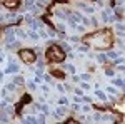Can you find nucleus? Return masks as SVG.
Returning <instances> with one entry per match:
<instances>
[{"label": "nucleus", "instance_id": "obj_1", "mask_svg": "<svg viewBox=\"0 0 125 124\" xmlns=\"http://www.w3.org/2000/svg\"><path fill=\"white\" fill-rule=\"evenodd\" d=\"M83 42L88 47H94L97 50H105V49L112 47L114 39H112V32L110 30H104V32H97L94 35L83 39Z\"/></svg>", "mask_w": 125, "mask_h": 124}, {"label": "nucleus", "instance_id": "obj_2", "mask_svg": "<svg viewBox=\"0 0 125 124\" xmlns=\"http://www.w3.org/2000/svg\"><path fill=\"white\" fill-rule=\"evenodd\" d=\"M45 57H47V60H50V62H63L65 52L60 47H57V45H52V47H48V50L45 52Z\"/></svg>", "mask_w": 125, "mask_h": 124}, {"label": "nucleus", "instance_id": "obj_3", "mask_svg": "<svg viewBox=\"0 0 125 124\" xmlns=\"http://www.w3.org/2000/svg\"><path fill=\"white\" fill-rule=\"evenodd\" d=\"M19 57L22 59V62H25V64H33V62H37V54H35L32 49H22L19 52Z\"/></svg>", "mask_w": 125, "mask_h": 124}, {"label": "nucleus", "instance_id": "obj_4", "mask_svg": "<svg viewBox=\"0 0 125 124\" xmlns=\"http://www.w3.org/2000/svg\"><path fill=\"white\" fill-rule=\"evenodd\" d=\"M70 12H72V10L68 9V7H65V5H63V7L58 5L57 9H55V15H57L58 19H62V20H67V17L70 15Z\"/></svg>", "mask_w": 125, "mask_h": 124}, {"label": "nucleus", "instance_id": "obj_5", "mask_svg": "<svg viewBox=\"0 0 125 124\" xmlns=\"http://www.w3.org/2000/svg\"><path fill=\"white\" fill-rule=\"evenodd\" d=\"M0 3L10 10H17V7H19V0H0Z\"/></svg>", "mask_w": 125, "mask_h": 124}, {"label": "nucleus", "instance_id": "obj_6", "mask_svg": "<svg viewBox=\"0 0 125 124\" xmlns=\"http://www.w3.org/2000/svg\"><path fill=\"white\" fill-rule=\"evenodd\" d=\"M19 64H17V62H13V60H9V67H7V69H5V74H17V72H19Z\"/></svg>", "mask_w": 125, "mask_h": 124}, {"label": "nucleus", "instance_id": "obj_7", "mask_svg": "<svg viewBox=\"0 0 125 124\" xmlns=\"http://www.w3.org/2000/svg\"><path fill=\"white\" fill-rule=\"evenodd\" d=\"M5 44H10V42H13L15 40V29H7L5 30Z\"/></svg>", "mask_w": 125, "mask_h": 124}, {"label": "nucleus", "instance_id": "obj_8", "mask_svg": "<svg viewBox=\"0 0 125 124\" xmlns=\"http://www.w3.org/2000/svg\"><path fill=\"white\" fill-rule=\"evenodd\" d=\"M112 86H114V87H117V89H124V86H125L124 77H122V76L114 77V79H112Z\"/></svg>", "mask_w": 125, "mask_h": 124}, {"label": "nucleus", "instance_id": "obj_9", "mask_svg": "<svg viewBox=\"0 0 125 124\" xmlns=\"http://www.w3.org/2000/svg\"><path fill=\"white\" fill-rule=\"evenodd\" d=\"M115 30H117L118 37H124V24H122V20H117L115 22Z\"/></svg>", "mask_w": 125, "mask_h": 124}, {"label": "nucleus", "instance_id": "obj_10", "mask_svg": "<svg viewBox=\"0 0 125 124\" xmlns=\"http://www.w3.org/2000/svg\"><path fill=\"white\" fill-rule=\"evenodd\" d=\"M110 9H107V10H102V15H100V19H102V22L105 24V22H108V19H110Z\"/></svg>", "mask_w": 125, "mask_h": 124}, {"label": "nucleus", "instance_id": "obj_11", "mask_svg": "<svg viewBox=\"0 0 125 124\" xmlns=\"http://www.w3.org/2000/svg\"><path fill=\"white\" fill-rule=\"evenodd\" d=\"M20 45H22V44H20L19 40H13V42L7 44V49H9V50H17V49H19Z\"/></svg>", "mask_w": 125, "mask_h": 124}, {"label": "nucleus", "instance_id": "obj_12", "mask_svg": "<svg viewBox=\"0 0 125 124\" xmlns=\"http://www.w3.org/2000/svg\"><path fill=\"white\" fill-rule=\"evenodd\" d=\"M30 27H32L33 30H40V29H42V24H40L39 20L32 19V20H30Z\"/></svg>", "mask_w": 125, "mask_h": 124}, {"label": "nucleus", "instance_id": "obj_13", "mask_svg": "<svg viewBox=\"0 0 125 124\" xmlns=\"http://www.w3.org/2000/svg\"><path fill=\"white\" fill-rule=\"evenodd\" d=\"M13 84H15V86H23V84H25V79L22 76H15L13 77Z\"/></svg>", "mask_w": 125, "mask_h": 124}, {"label": "nucleus", "instance_id": "obj_14", "mask_svg": "<svg viewBox=\"0 0 125 124\" xmlns=\"http://www.w3.org/2000/svg\"><path fill=\"white\" fill-rule=\"evenodd\" d=\"M105 55H107V59H108V60H115V59L118 57V52H115V50H108Z\"/></svg>", "mask_w": 125, "mask_h": 124}, {"label": "nucleus", "instance_id": "obj_15", "mask_svg": "<svg viewBox=\"0 0 125 124\" xmlns=\"http://www.w3.org/2000/svg\"><path fill=\"white\" fill-rule=\"evenodd\" d=\"M27 37L29 39H32V40H35V42H37V40H39V32H37V30H30L29 34H27Z\"/></svg>", "mask_w": 125, "mask_h": 124}, {"label": "nucleus", "instance_id": "obj_16", "mask_svg": "<svg viewBox=\"0 0 125 124\" xmlns=\"http://www.w3.org/2000/svg\"><path fill=\"white\" fill-rule=\"evenodd\" d=\"M95 96H97V97H98V99H100V101H104V102H105L107 99H108V97H107V94H105V92H104V91H98V89H97V91H95Z\"/></svg>", "mask_w": 125, "mask_h": 124}, {"label": "nucleus", "instance_id": "obj_17", "mask_svg": "<svg viewBox=\"0 0 125 124\" xmlns=\"http://www.w3.org/2000/svg\"><path fill=\"white\" fill-rule=\"evenodd\" d=\"M97 62H100V64H107L108 59H107L105 54H97Z\"/></svg>", "mask_w": 125, "mask_h": 124}, {"label": "nucleus", "instance_id": "obj_18", "mask_svg": "<svg viewBox=\"0 0 125 124\" xmlns=\"http://www.w3.org/2000/svg\"><path fill=\"white\" fill-rule=\"evenodd\" d=\"M62 69L63 70H68L70 74H75V67L72 66V64H62Z\"/></svg>", "mask_w": 125, "mask_h": 124}, {"label": "nucleus", "instance_id": "obj_19", "mask_svg": "<svg viewBox=\"0 0 125 124\" xmlns=\"http://www.w3.org/2000/svg\"><path fill=\"white\" fill-rule=\"evenodd\" d=\"M52 76L58 77V79H63V77H65V74H63V70H57V69H53V70H52Z\"/></svg>", "mask_w": 125, "mask_h": 124}, {"label": "nucleus", "instance_id": "obj_20", "mask_svg": "<svg viewBox=\"0 0 125 124\" xmlns=\"http://www.w3.org/2000/svg\"><path fill=\"white\" fill-rule=\"evenodd\" d=\"M60 49H62L63 52H70V50H72L70 44H67V42H60Z\"/></svg>", "mask_w": 125, "mask_h": 124}, {"label": "nucleus", "instance_id": "obj_21", "mask_svg": "<svg viewBox=\"0 0 125 124\" xmlns=\"http://www.w3.org/2000/svg\"><path fill=\"white\" fill-rule=\"evenodd\" d=\"M43 81H45L47 84H53V77L48 76V74H43Z\"/></svg>", "mask_w": 125, "mask_h": 124}, {"label": "nucleus", "instance_id": "obj_22", "mask_svg": "<svg viewBox=\"0 0 125 124\" xmlns=\"http://www.w3.org/2000/svg\"><path fill=\"white\" fill-rule=\"evenodd\" d=\"M15 84H13V82H10V84H7V86H5V91H10V92H13V91H15Z\"/></svg>", "mask_w": 125, "mask_h": 124}, {"label": "nucleus", "instance_id": "obj_23", "mask_svg": "<svg viewBox=\"0 0 125 124\" xmlns=\"http://www.w3.org/2000/svg\"><path fill=\"white\" fill-rule=\"evenodd\" d=\"M105 74L108 77H114V76H115V70H114V69H110V67H107V69H105Z\"/></svg>", "mask_w": 125, "mask_h": 124}, {"label": "nucleus", "instance_id": "obj_24", "mask_svg": "<svg viewBox=\"0 0 125 124\" xmlns=\"http://www.w3.org/2000/svg\"><path fill=\"white\" fill-rule=\"evenodd\" d=\"M107 92H110V94H118V89L114 86H110V87H107Z\"/></svg>", "mask_w": 125, "mask_h": 124}, {"label": "nucleus", "instance_id": "obj_25", "mask_svg": "<svg viewBox=\"0 0 125 124\" xmlns=\"http://www.w3.org/2000/svg\"><path fill=\"white\" fill-rule=\"evenodd\" d=\"M58 104H60V106H67V104H68L67 97H65V96H62V97H60V99H58Z\"/></svg>", "mask_w": 125, "mask_h": 124}, {"label": "nucleus", "instance_id": "obj_26", "mask_svg": "<svg viewBox=\"0 0 125 124\" xmlns=\"http://www.w3.org/2000/svg\"><path fill=\"white\" fill-rule=\"evenodd\" d=\"M23 123H29V124H35L37 123V117H25Z\"/></svg>", "mask_w": 125, "mask_h": 124}, {"label": "nucleus", "instance_id": "obj_27", "mask_svg": "<svg viewBox=\"0 0 125 124\" xmlns=\"http://www.w3.org/2000/svg\"><path fill=\"white\" fill-rule=\"evenodd\" d=\"M15 34H19L22 39H27V34H25V30H22V29H17V30H15Z\"/></svg>", "mask_w": 125, "mask_h": 124}, {"label": "nucleus", "instance_id": "obj_28", "mask_svg": "<svg viewBox=\"0 0 125 124\" xmlns=\"http://www.w3.org/2000/svg\"><path fill=\"white\" fill-rule=\"evenodd\" d=\"M35 76H43V67H35Z\"/></svg>", "mask_w": 125, "mask_h": 124}, {"label": "nucleus", "instance_id": "obj_29", "mask_svg": "<svg viewBox=\"0 0 125 124\" xmlns=\"http://www.w3.org/2000/svg\"><path fill=\"white\" fill-rule=\"evenodd\" d=\"M115 14L120 17V19H122V15H124V7H117V9H115Z\"/></svg>", "mask_w": 125, "mask_h": 124}, {"label": "nucleus", "instance_id": "obj_30", "mask_svg": "<svg viewBox=\"0 0 125 124\" xmlns=\"http://www.w3.org/2000/svg\"><path fill=\"white\" fill-rule=\"evenodd\" d=\"M27 87L29 89H37V82L35 81H30V82H27Z\"/></svg>", "mask_w": 125, "mask_h": 124}, {"label": "nucleus", "instance_id": "obj_31", "mask_svg": "<svg viewBox=\"0 0 125 124\" xmlns=\"http://www.w3.org/2000/svg\"><path fill=\"white\" fill-rule=\"evenodd\" d=\"M32 5H35V0H25V9H30Z\"/></svg>", "mask_w": 125, "mask_h": 124}, {"label": "nucleus", "instance_id": "obj_32", "mask_svg": "<svg viewBox=\"0 0 125 124\" xmlns=\"http://www.w3.org/2000/svg\"><path fill=\"white\" fill-rule=\"evenodd\" d=\"M115 66H117V70H118V72H124V70H125L124 62H120V64H115ZM115 66H114V67H115Z\"/></svg>", "mask_w": 125, "mask_h": 124}, {"label": "nucleus", "instance_id": "obj_33", "mask_svg": "<svg viewBox=\"0 0 125 124\" xmlns=\"http://www.w3.org/2000/svg\"><path fill=\"white\" fill-rule=\"evenodd\" d=\"M57 30H58V32H65V25L60 24V22H57Z\"/></svg>", "mask_w": 125, "mask_h": 124}, {"label": "nucleus", "instance_id": "obj_34", "mask_svg": "<svg viewBox=\"0 0 125 124\" xmlns=\"http://www.w3.org/2000/svg\"><path fill=\"white\" fill-rule=\"evenodd\" d=\"M45 116H47V114H43V112H42V114H39V117H37V123H45Z\"/></svg>", "mask_w": 125, "mask_h": 124}, {"label": "nucleus", "instance_id": "obj_35", "mask_svg": "<svg viewBox=\"0 0 125 124\" xmlns=\"http://www.w3.org/2000/svg\"><path fill=\"white\" fill-rule=\"evenodd\" d=\"M57 91H58V92H62V94H63V92H65L67 89H65V86H62V84H58V86H57Z\"/></svg>", "mask_w": 125, "mask_h": 124}, {"label": "nucleus", "instance_id": "obj_36", "mask_svg": "<svg viewBox=\"0 0 125 124\" xmlns=\"http://www.w3.org/2000/svg\"><path fill=\"white\" fill-rule=\"evenodd\" d=\"M77 50H78V52H88V47H87V45H80Z\"/></svg>", "mask_w": 125, "mask_h": 124}, {"label": "nucleus", "instance_id": "obj_37", "mask_svg": "<svg viewBox=\"0 0 125 124\" xmlns=\"http://www.w3.org/2000/svg\"><path fill=\"white\" fill-rule=\"evenodd\" d=\"M117 45L120 47V50L124 49V40H122V37H118V40H117Z\"/></svg>", "mask_w": 125, "mask_h": 124}, {"label": "nucleus", "instance_id": "obj_38", "mask_svg": "<svg viewBox=\"0 0 125 124\" xmlns=\"http://www.w3.org/2000/svg\"><path fill=\"white\" fill-rule=\"evenodd\" d=\"M80 109H82L83 112H90V111H92V107H90V104H88V106H83V107H80Z\"/></svg>", "mask_w": 125, "mask_h": 124}, {"label": "nucleus", "instance_id": "obj_39", "mask_svg": "<svg viewBox=\"0 0 125 124\" xmlns=\"http://www.w3.org/2000/svg\"><path fill=\"white\" fill-rule=\"evenodd\" d=\"M80 81H90V76H88V74H82V77H80Z\"/></svg>", "mask_w": 125, "mask_h": 124}, {"label": "nucleus", "instance_id": "obj_40", "mask_svg": "<svg viewBox=\"0 0 125 124\" xmlns=\"http://www.w3.org/2000/svg\"><path fill=\"white\" fill-rule=\"evenodd\" d=\"M80 107H82V106L78 104V102H75V104H72V109H73V111H80Z\"/></svg>", "mask_w": 125, "mask_h": 124}, {"label": "nucleus", "instance_id": "obj_41", "mask_svg": "<svg viewBox=\"0 0 125 124\" xmlns=\"http://www.w3.org/2000/svg\"><path fill=\"white\" fill-rule=\"evenodd\" d=\"M72 81H73V82H77V84H80V77H77L75 74L72 76Z\"/></svg>", "mask_w": 125, "mask_h": 124}, {"label": "nucleus", "instance_id": "obj_42", "mask_svg": "<svg viewBox=\"0 0 125 124\" xmlns=\"http://www.w3.org/2000/svg\"><path fill=\"white\" fill-rule=\"evenodd\" d=\"M73 92H75V94H78V96H83V92H82V89H73Z\"/></svg>", "mask_w": 125, "mask_h": 124}, {"label": "nucleus", "instance_id": "obj_43", "mask_svg": "<svg viewBox=\"0 0 125 124\" xmlns=\"http://www.w3.org/2000/svg\"><path fill=\"white\" fill-rule=\"evenodd\" d=\"M78 40H80V39H78L77 35H73V37H70V42H78Z\"/></svg>", "mask_w": 125, "mask_h": 124}, {"label": "nucleus", "instance_id": "obj_44", "mask_svg": "<svg viewBox=\"0 0 125 124\" xmlns=\"http://www.w3.org/2000/svg\"><path fill=\"white\" fill-rule=\"evenodd\" d=\"M42 91H43L45 94H48V91H50V89H48V86H42Z\"/></svg>", "mask_w": 125, "mask_h": 124}, {"label": "nucleus", "instance_id": "obj_45", "mask_svg": "<svg viewBox=\"0 0 125 124\" xmlns=\"http://www.w3.org/2000/svg\"><path fill=\"white\" fill-rule=\"evenodd\" d=\"M73 102H78V104H80V102H82V97H75V99H73Z\"/></svg>", "mask_w": 125, "mask_h": 124}, {"label": "nucleus", "instance_id": "obj_46", "mask_svg": "<svg viewBox=\"0 0 125 124\" xmlns=\"http://www.w3.org/2000/svg\"><path fill=\"white\" fill-rule=\"evenodd\" d=\"M0 22H3V15H0Z\"/></svg>", "mask_w": 125, "mask_h": 124}]
</instances>
